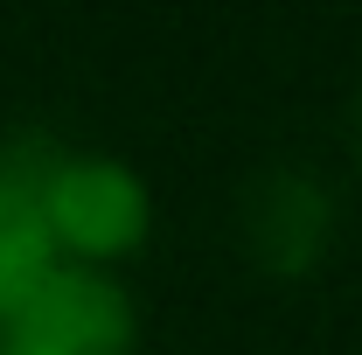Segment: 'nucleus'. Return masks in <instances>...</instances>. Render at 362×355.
<instances>
[{
    "label": "nucleus",
    "mask_w": 362,
    "mask_h": 355,
    "mask_svg": "<svg viewBox=\"0 0 362 355\" xmlns=\"http://www.w3.org/2000/svg\"><path fill=\"white\" fill-rule=\"evenodd\" d=\"M0 168L35 195V216L49 230L56 265L119 272L126 258L146 251V237H153V188H146V175L126 153L70 146V139L28 126V133L0 139Z\"/></svg>",
    "instance_id": "obj_1"
},
{
    "label": "nucleus",
    "mask_w": 362,
    "mask_h": 355,
    "mask_svg": "<svg viewBox=\"0 0 362 355\" xmlns=\"http://www.w3.org/2000/svg\"><path fill=\"white\" fill-rule=\"evenodd\" d=\"M230 237L244 251V265L272 286H300L314 279L334 244H341V195L314 161H265L237 181L230 202Z\"/></svg>",
    "instance_id": "obj_2"
},
{
    "label": "nucleus",
    "mask_w": 362,
    "mask_h": 355,
    "mask_svg": "<svg viewBox=\"0 0 362 355\" xmlns=\"http://www.w3.org/2000/svg\"><path fill=\"white\" fill-rule=\"evenodd\" d=\"M0 355H139V300L119 272L49 265L0 313Z\"/></svg>",
    "instance_id": "obj_3"
},
{
    "label": "nucleus",
    "mask_w": 362,
    "mask_h": 355,
    "mask_svg": "<svg viewBox=\"0 0 362 355\" xmlns=\"http://www.w3.org/2000/svg\"><path fill=\"white\" fill-rule=\"evenodd\" d=\"M49 265H56V251H49V230L35 216V195L0 168V313L14 307Z\"/></svg>",
    "instance_id": "obj_4"
},
{
    "label": "nucleus",
    "mask_w": 362,
    "mask_h": 355,
    "mask_svg": "<svg viewBox=\"0 0 362 355\" xmlns=\"http://www.w3.org/2000/svg\"><path fill=\"white\" fill-rule=\"evenodd\" d=\"M341 139H349V161H356V175H362V84H356V98H349V119H341Z\"/></svg>",
    "instance_id": "obj_5"
}]
</instances>
